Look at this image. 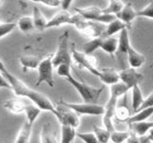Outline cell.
I'll list each match as a JSON object with an SVG mask.
<instances>
[{"instance_id":"cell-11","label":"cell","mask_w":153,"mask_h":143,"mask_svg":"<svg viewBox=\"0 0 153 143\" xmlns=\"http://www.w3.org/2000/svg\"><path fill=\"white\" fill-rule=\"evenodd\" d=\"M74 11L82 16L83 19L88 20V21H92V22H99L100 18L103 14L102 9H100L97 7H88L84 9L74 8Z\"/></svg>"},{"instance_id":"cell-8","label":"cell","mask_w":153,"mask_h":143,"mask_svg":"<svg viewBox=\"0 0 153 143\" xmlns=\"http://www.w3.org/2000/svg\"><path fill=\"white\" fill-rule=\"evenodd\" d=\"M119 96L116 95L115 93H111L109 99L105 106V113L103 115V124L106 130H108L111 133L115 131L114 124H113V117H115V111L117 108V103Z\"/></svg>"},{"instance_id":"cell-26","label":"cell","mask_w":153,"mask_h":143,"mask_svg":"<svg viewBox=\"0 0 153 143\" xmlns=\"http://www.w3.org/2000/svg\"><path fill=\"white\" fill-rule=\"evenodd\" d=\"M42 109L38 108L35 104H31V103H26L25 106V115H26V119H27V122L30 124H34V121L36 120V118L39 116Z\"/></svg>"},{"instance_id":"cell-27","label":"cell","mask_w":153,"mask_h":143,"mask_svg":"<svg viewBox=\"0 0 153 143\" xmlns=\"http://www.w3.org/2000/svg\"><path fill=\"white\" fill-rule=\"evenodd\" d=\"M31 131H32V124H30L27 121L23 124L21 130H20L16 140L14 143H30V138H31Z\"/></svg>"},{"instance_id":"cell-25","label":"cell","mask_w":153,"mask_h":143,"mask_svg":"<svg viewBox=\"0 0 153 143\" xmlns=\"http://www.w3.org/2000/svg\"><path fill=\"white\" fill-rule=\"evenodd\" d=\"M76 137V129L69 124H61V140L60 143H72Z\"/></svg>"},{"instance_id":"cell-17","label":"cell","mask_w":153,"mask_h":143,"mask_svg":"<svg viewBox=\"0 0 153 143\" xmlns=\"http://www.w3.org/2000/svg\"><path fill=\"white\" fill-rule=\"evenodd\" d=\"M130 47H131V43H130V37H129V31H128V27H126V29H124L119 33L117 53L127 55L128 50H129Z\"/></svg>"},{"instance_id":"cell-35","label":"cell","mask_w":153,"mask_h":143,"mask_svg":"<svg viewBox=\"0 0 153 143\" xmlns=\"http://www.w3.org/2000/svg\"><path fill=\"white\" fill-rule=\"evenodd\" d=\"M137 16H142V18H148V19L153 20V1H150L147 7H144L140 11H138Z\"/></svg>"},{"instance_id":"cell-23","label":"cell","mask_w":153,"mask_h":143,"mask_svg":"<svg viewBox=\"0 0 153 143\" xmlns=\"http://www.w3.org/2000/svg\"><path fill=\"white\" fill-rule=\"evenodd\" d=\"M126 27H127V25L124 22H121L120 20L116 19L112 23H109L108 25H106V31L104 33L103 37H112V35H114V34H116L118 32L120 33Z\"/></svg>"},{"instance_id":"cell-4","label":"cell","mask_w":153,"mask_h":143,"mask_svg":"<svg viewBox=\"0 0 153 143\" xmlns=\"http://www.w3.org/2000/svg\"><path fill=\"white\" fill-rule=\"evenodd\" d=\"M71 56L72 59L74 60L79 67L86 69L88 71L94 74L96 76H100L101 74V69L96 67V59L94 57H92L91 55H86L84 53H80L74 48V46H72L71 48Z\"/></svg>"},{"instance_id":"cell-20","label":"cell","mask_w":153,"mask_h":143,"mask_svg":"<svg viewBox=\"0 0 153 143\" xmlns=\"http://www.w3.org/2000/svg\"><path fill=\"white\" fill-rule=\"evenodd\" d=\"M131 94H132L131 95V106H132L134 113H137L144 101L143 94H142V91H141L139 84L131 89Z\"/></svg>"},{"instance_id":"cell-6","label":"cell","mask_w":153,"mask_h":143,"mask_svg":"<svg viewBox=\"0 0 153 143\" xmlns=\"http://www.w3.org/2000/svg\"><path fill=\"white\" fill-rule=\"evenodd\" d=\"M56 109L59 114L58 121L60 122V124H69L70 127L74 128V129L79 127L80 116L74 110H72L71 108L65 105L62 101L58 103L57 106H56Z\"/></svg>"},{"instance_id":"cell-22","label":"cell","mask_w":153,"mask_h":143,"mask_svg":"<svg viewBox=\"0 0 153 143\" xmlns=\"http://www.w3.org/2000/svg\"><path fill=\"white\" fill-rule=\"evenodd\" d=\"M101 49L113 56L118 50V39L115 37H104L101 45Z\"/></svg>"},{"instance_id":"cell-10","label":"cell","mask_w":153,"mask_h":143,"mask_svg":"<svg viewBox=\"0 0 153 143\" xmlns=\"http://www.w3.org/2000/svg\"><path fill=\"white\" fill-rule=\"evenodd\" d=\"M71 23H72V14L69 13L68 11L60 10L59 12L56 13V14L48 21L46 29L60 26V25H62V24H71Z\"/></svg>"},{"instance_id":"cell-5","label":"cell","mask_w":153,"mask_h":143,"mask_svg":"<svg viewBox=\"0 0 153 143\" xmlns=\"http://www.w3.org/2000/svg\"><path fill=\"white\" fill-rule=\"evenodd\" d=\"M53 57L54 56H48L45 59L41 61V64L38 66L37 70H38V78L37 81H36L35 85L38 86L41 83H47L51 87H54L55 83H54V78H53V69H54V66H53Z\"/></svg>"},{"instance_id":"cell-41","label":"cell","mask_w":153,"mask_h":143,"mask_svg":"<svg viewBox=\"0 0 153 143\" xmlns=\"http://www.w3.org/2000/svg\"><path fill=\"white\" fill-rule=\"evenodd\" d=\"M127 143H140V140H139V137H138V136H136L134 133H132V132H131L130 137H129V139L127 140Z\"/></svg>"},{"instance_id":"cell-14","label":"cell","mask_w":153,"mask_h":143,"mask_svg":"<svg viewBox=\"0 0 153 143\" xmlns=\"http://www.w3.org/2000/svg\"><path fill=\"white\" fill-rule=\"evenodd\" d=\"M127 58L128 62L130 64V68H134V69H138V68L142 67L144 62H146V57H144L143 55H141L140 53H138L132 46L128 50Z\"/></svg>"},{"instance_id":"cell-42","label":"cell","mask_w":153,"mask_h":143,"mask_svg":"<svg viewBox=\"0 0 153 143\" xmlns=\"http://www.w3.org/2000/svg\"><path fill=\"white\" fill-rule=\"evenodd\" d=\"M71 3H72V1H61L60 6L62 9L61 10H65V11H67L68 8H69V6H70Z\"/></svg>"},{"instance_id":"cell-40","label":"cell","mask_w":153,"mask_h":143,"mask_svg":"<svg viewBox=\"0 0 153 143\" xmlns=\"http://www.w3.org/2000/svg\"><path fill=\"white\" fill-rule=\"evenodd\" d=\"M0 87H6V89H10L11 90V86L8 83V81L6 80V78L2 76V73L0 72Z\"/></svg>"},{"instance_id":"cell-39","label":"cell","mask_w":153,"mask_h":143,"mask_svg":"<svg viewBox=\"0 0 153 143\" xmlns=\"http://www.w3.org/2000/svg\"><path fill=\"white\" fill-rule=\"evenodd\" d=\"M38 3H42L44 6L51 7V8H55V7L60 6L61 1H58V0H46V1H39Z\"/></svg>"},{"instance_id":"cell-18","label":"cell","mask_w":153,"mask_h":143,"mask_svg":"<svg viewBox=\"0 0 153 143\" xmlns=\"http://www.w3.org/2000/svg\"><path fill=\"white\" fill-rule=\"evenodd\" d=\"M33 22H34V26L35 29L39 32L46 30V26H47L48 21L46 20V18L44 16V14L42 13V11L39 10L38 7H34L33 8Z\"/></svg>"},{"instance_id":"cell-37","label":"cell","mask_w":153,"mask_h":143,"mask_svg":"<svg viewBox=\"0 0 153 143\" xmlns=\"http://www.w3.org/2000/svg\"><path fill=\"white\" fill-rule=\"evenodd\" d=\"M57 74L62 78H67V76H71V64H60L57 68Z\"/></svg>"},{"instance_id":"cell-38","label":"cell","mask_w":153,"mask_h":143,"mask_svg":"<svg viewBox=\"0 0 153 143\" xmlns=\"http://www.w3.org/2000/svg\"><path fill=\"white\" fill-rule=\"evenodd\" d=\"M150 107H153V92L150 93V94L148 95L147 99H144L142 105H141L140 108L138 109V111L142 110V109H146V108H150ZM134 114H136V113H134Z\"/></svg>"},{"instance_id":"cell-3","label":"cell","mask_w":153,"mask_h":143,"mask_svg":"<svg viewBox=\"0 0 153 143\" xmlns=\"http://www.w3.org/2000/svg\"><path fill=\"white\" fill-rule=\"evenodd\" d=\"M72 56L69 49V32H65L59 37L58 41V49L53 57V66L58 68L60 64H71Z\"/></svg>"},{"instance_id":"cell-46","label":"cell","mask_w":153,"mask_h":143,"mask_svg":"<svg viewBox=\"0 0 153 143\" xmlns=\"http://www.w3.org/2000/svg\"><path fill=\"white\" fill-rule=\"evenodd\" d=\"M151 143H153V141H151Z\"/></svg>"},{"instance_id":"cell-19","label":"cell","mask_w":153,"mask_h":143,"mask_svg":"<svg viewBox=\"0 0 153 143\" xmlns=\"http://www.w3.org/2000/svg\"><path fill=\"white\" fill-rule=\"evenodd\" d=\"M41 141L42 143H58L56 139V134H55L53 127L49 122L44 124L41 131Z\"/></svg>"},{"instance_id":"cell-16","label":"cell","mask_w":153,"mask_h":143,"mask_svg":"<svg viewBox=\"0 0 153 143\" xmlns=\"http://www.w3.org/2000/svg\"><path fill=\"white\" fill-rule=\"evenodd\" d=\"M3 106L7 110L13 114H21V113H25V106L26 103L21 101L19 99H9L4 101Z\"/></svg>"},{"instance_id":"cell-24","label":"cell","mask_w":153,"mask_h":143,"mask_svg":"<svg viewBox=\"0 0 153 143\" xmlns=\"http://www.w3.org/2000/svg\"><path fill=\"white\" fill-rule=\"evenodd\" d=\"M152 115H153V107L146 108V109L139 110L136 114L132 115L130 117V119L127 121V124H134V122H140V121H147L148 118H150Z\"/></svg>"},{"instance_id":"cell-32","label":"cell","mask_w":153,"mask_h":143,"mask_svg":"<svg viewBox=\"0 0 153 143\" xmlns=\"http://www.w3.org/2000/svg\"><path fill=\"white\" fill-rule=\"evenodd\" d=\"M130 131H113L111 133V140L113 143H124L130 137Z\"/></svg>"},{"instance_id":"cell-9","label":"cell","mask_w":153,"mask_h":143,"mask_svg":"<svg viewBox=\"0 0 153 143\" xmlns=\"http://www.w3.org/2000/svg\"><path fill=\"white\" fill-rule=\"evenodd\" d=\"M119 78H120V82H123L128 89L131 90L134 86L139 84L142 79V74L138 72L137 69L128 68L119 71Z\"/></svg>"},{"instance_id":"cell-47","label":"cell","mask_w":153,"mask_h":143,"mask_svg":"<svg viewBox=\"0 0 153 143\" xmlns=\"http://www.w3.org/2000/svg\"><path fill=\"white\" fill-rule=\"evenodd\" d=\"M151 66H153V64H151Z\"/></svg>"},{"instance_id":"cell-34","label":"cell","mask_w":153,"mask_h":143,"mask_svg":"<svg viewBox=\"0 0 153 143\" xmlns=\"http://www.w3.org/2000/svg\"><path fill=\"white\" fill-rule=\"evenodd\" d=\"M76 137L81 139L84 143H100L94 132H85V133H76Z\"/></svg>"},{"instance_id":"cell-12","label":"cell","mask_w":153,"mask_h":143,"mask_svg":"<svg viewBox=\"0 0 153 143\" xmlns=\"http://www.w3.org/2000/svg\"><path fill=\"white\" fill-rule=\"evenodd\" d=\"M116 18L118 20H120L121 22H124L127 25V27H129L131 22L137 18V11H134L132 6H131V3L129 2L127 4H125L123 10L116 16Z\"/></svg>"},{"instance_id":"cell-44","label":"cell","mask_w":153,"mask_h":143,"mask_svg":"<svg viewBox=\"0 0 153 143\" xmlns=\"http://www.w3.org/2000/svg\"><path fill=\"white\" fill-rule=\"evenodd\" d=\"M149 136H153V129L151 130V132H150V134H149Z\"/></svg>"},{"instance_id":"cell-28","label":"cell","mask_w":153,"mask_h":143,"mask_svg":"<svg viewBox=\"0 0 153 143\" xmlns=\"http://www.w3.org/2000/svg\"><path fill=\"white\" fill-rule=\"evenodd\" d=\"M125 7V3L123 1H116V0H112L108 2V6L106 7L105 9H102L103 13L106 14H112V16H117L118 13L120 12L123 8Z\"/></svg>"},{"instance_id":"cell-45","label":"cell","mask_w":153,"mask_h":143,"mask_svg":"<svg viewBox=\"0 0 153 143\" xmlns=\"http://www.w3.org/2000/svg\"><path fill=\"white\" fill-rule=\"evenodd\" d=\"M0 23H2V22H1V18H0Z\"/></svg>"},{"instance_id":"cell-31","label":"cell","mask_w":153,"mask_h":143,"mask_svg":"<svg viewBox=\"0 0 153 143\" xmlns=\"http://www.w3.org/2000/svg\"><path fill=\"white\" fill-rule=\"evenodd\" d=\"M93 129H94V134L96 136L97 140L100 143H107L111 139V132L108 130H106L105 128H101L97 127V126H93Z\"/></svg>"},{"instance_id":"cell-36","label":"cell","mask_w":153,"mask_h":143,"mask_svg":"<svg viewBox=\"0 0 153 143\" xmlns=\"http://www.w3.org/2000/svg\"><path fill=\"white\" fill-rule=\"evenodd\" d=\"M16 23H0V38L9 34L16 29Z\"/></svg>"},{"instance_id":"cell-2","label":"cell","mask_w":153,"mask_h":143,"mask_svg":"<svg viewBox=\"0 0 153 143\" xmlns=\"http://www.w3.org/2000/svg\"><path fill=\"white\" fill-rule=\"evenodd\" d=\"M66 80L76 90V92L79 93L80 96L82 97L84 103H89V104H95L96 101L99 99L100 95H101V93L105 89V86L94 87L92 85H89V84H86L82 81L76 80V78L72 76V74L67 76Z\"/></svg>"},{"instance_id":"cell-29","label":"cell","mask_w":153,"mask_h":143,"mask_svg":"<svg viewBox=\"0 0 153 143\" xmlns=\"http://www.w3.org/2000/svg\"><path fill=\"white\" fill-rule=\"evenodd\" d=\"M16 25L19 26L20 31L23 33H29L32 30L35 29L32 16H23V18H21Z\"/></svg>"},{"instance_id":"cell-33","label":"cell","mask_w":153,"mask_h":143,"mask_svg":"<svg viewBox=\"0 0 153 143\" xmlns=\"http://www.w3.org/2000/svg\"><path fill=\"white\" fill-rule=\"evenodd\" d=\"M115 117L117 118L119 121H125L127 122L130 119V113L126 106H117L116 111H115Z\"/></svg>"},{"instance_id":"cell-21","label":"cell","mask_w":153,"mask_h":143,"mask_svg":"<svg viewBox=\"0 0 153 143\" xmlns=\"http://www.w3.org/2000/svg\"><path fill=\"white\" fill-rule=\"evenodd\" d=\"M19 59L21 64H22L24 72H26L29 69H37L42 61L36 56H21Z\"/></svg>"},{"instance_id":"cell-13","label":"cell","mask_w":153,"mask_h":143,"mask_svg":"<svg viewBox=\"0 0 153 143\" xmlns=\"http://www.w3.org/2000/svg\"><path fill=\"white\" fill-rule=\"evenodd\" d=\"M130 132L134 133L138 137H143L147 132H151L153 129V121H140L129 124Z\"/></svg>"},{"instance_id":"cell-15","label":"cell","mask_w":153,"mask_h":143,"mask_svg":"<svg viewBox=\"0 0 153 143\" xmlns=\"http://www.w3.org/2000/svg\"><path fill=\"white\" fill-rule=\"evenodd\" d=\"M99 78L104 84H107L109 86L114 85L120 81L119 72H117L114 69H102Z\"/></svg>"},{"instance_id":"cell-7","label":"cell","mask_w":153,"mask_h":143,"mask_svg":"<svg viewBox=\"0 0 153 143\" xmlns=\"http://www.w3.org/2000/svg\"><path fill=\"white\" fill-rule=\"evenodd\" d=\"M65 105L71 108L74 110L76 114L79 115H90V116H101L104 115L105 113V107L97 104H89V103H80V104H74V103H67L64 102Z\"/></svg>"},{"instance_id":"cell-30","label":"cell","mask_w":153,"mask_h":143,"mask_svg":"<svg viewBox=\"0 0 153 143\" xmlns=\"http://www.w3.org/2000/svg\"><path fill=\"white\" fill-rule=\"evenodd\" d=\"M103 38L104 37H96V38L91 39V41H89L84 46H83V53L86 55H92L93 51H95L96 49L101 48Z\"/></svg>"},{"instance_id":"cell-43","label":"cell","mask_w":153,"mask_h":143,"mask_svg":"<svg viewBox=\"0 0 153 143\" xmlns=\"http://www.w3.org/2000/svg\"><path fill=\"white\" fill-rule=\"evenodd\" d=\"M149 137V139H150L151 141H153V136H148Z\"/></svg>"},{"instance_id":"cell-1","label":"cell","mask_w":153,"mask_h":143,"mask_svg":"<svg viewBox=\"0 0 153 143\" xmlns=\"http://www.w3.org/2000/svg\"><path fill=\"white\" fill-rule=\"evenodd\" d=\"M0 72L2 73V76L6 78V80L11 86V90L14 92L16 95L29 99L33 104H35L38 108H41L42 110L53 113L57 119L59 118V114H58L57 109H56V106L51 103V99L46 97L44 94H42V93L37 92L35 90L29 87L25 83L22 82L18 78H16L11 72H9L1 59H0Z\"/></svg>"}]
</instances>
